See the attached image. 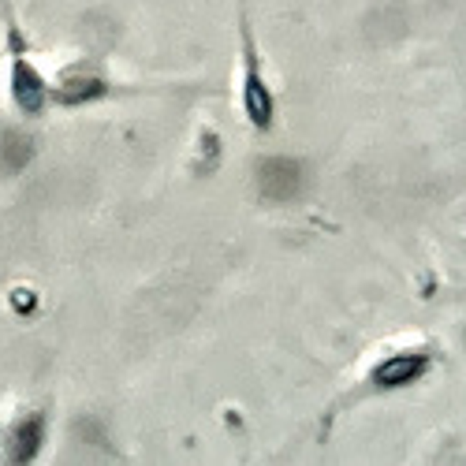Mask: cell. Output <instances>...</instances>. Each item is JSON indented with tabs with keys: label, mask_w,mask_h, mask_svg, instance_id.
I'll list each match as a JSON object with an SVG mask.
<instances>
[{
	"label": "cell",
	"mask_w": 466,
	"mask_h": 466,
	"mask_svg": "<svg viewBox=\"0 0 466 466\" xmlns=\"http://www.w3.org/2000/svg\"><path fill=\"white\" fill-rule=\"evenodd\" d=\"M257 194L265 202H295L302 190H306V168L291 157H265L257 165Z\"/></svg>",
	"instance_id": "cell-2"
},
{
	"label": "cell",
	"mask_w": 466,
	"mask_h": 466,
	"mask_svg": "<svg viewBox=\"0 0 466 466\" xmlns=\"http://www.w3.org/2000/svg\"><path fill=\"white\" fill-rule=\"evenodd\" d=\"M8 52H12V101L23 116H41L49 105V86L45 75L34 60H30L27 38L15 27V19H8Z\"/></svg>",
	"instance_id": "cell-1"
},
{
	"label": "cell",
	"mask_w": 466,
	"mask_h": 466,
	"mask_svg": "<svg viewBox=\"0 0 466 466\" xmlns=\"http://www.w3.org/2000/svg\"><path fill=\"white\" fill-rule=\"evenodd\" d=\"M429 354H421V351H403V354H392V359H384L377 370L370 373V381L373 388H407V384H414L421 373L429 370Z\"/></svg>",
	"instance_id": "cell-3"
}]
</instances>
